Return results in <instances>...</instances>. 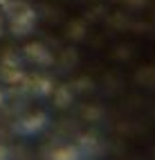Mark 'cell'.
<instances>
[{"label":"cell","mask_w":155,"mask_h":160,"mask_svg":"<svg viewBox=\"0 0 155 160\" xmlns=\"http://www.w3.org/2000/svg\"><path fill=\"white\" fill-rule=\"evenodd\" d=\"M0 34H2V20H0Z\"/></svg>","instance_id":"obj_7"},{"label":"cell","mask_w":155,"mask_h":160,"mask_svg":"<svg viewBox=\"0 0 155 160\" xmlns=\"http://www.w3.org/2000/svg\"><path fill=\"white\" fill-rule=\"evenodd\" d=\"M5 9H9V27L16 36H27L29 32L36 27V12L25 2H7L2 5Z\"/></svg>","instance_id":"obj_1"},{"label":"cell","mask_w":155,"mask_h":160,"mask_svg":"<svg viewBox=\"0 0 155 160\" xmlns=\"http://www.w3.org/2000/svg\"><path fill=\"white\" fill-rule=\"evenodd\" d=\"M5 2H7V0H0V7H2V5H5Z\"/></svg>","instance_id":"obj_8"},{"label":"cell","mask_w":155,"mask_h":160,"mask_svg":"<svg viewBox=\"0 0 155 160\" xmlns=\"http://www.w3.org/2000/svg\"><path fill=\"white\" fill-rule=\"evenodd\" d=\"M25 54L32 59L34 63H38V66H47V63H52V54L40 45V43H32L25 48Z\"/></svg>","instance_id":"obj_3"},{"label":"cell","mask_w":155,"mask_h":160,"mask_svg":"<svg viewBox=\"0 0 155 160\" xmlns=\"http://www.w3.org/2000/svg\"><path fill=\"white\" fill-rule=\"evenodd\" d=\"M2 104H5V92L0 90V106H2Z\"/></svg>","instance_id":"obj_6"},{"label":"cell","mask_w":155,"mask_h":160,"mask_svg":"<svg viewBox=\"0 0 155 160\" xmlns=\"http://www.w3.org/2000/svg\"><path fill=\"white\" fill-rule=\"evenodd\" d=\"M45 124H47L45 113H36V115H29V117H25V120H20V124L16 126V129L23 135H32V133H38L40 129H45Z\"/></svg>","instance_id":"obj_2"},{"label":"cell","mask_w":155,"mask_h":160,"mask_svg":"<svg viewBox=\"0 0 155 160\" xmlns=\"http://www.w3.org/2000/svg\"><path fill=\"white\" fill-rule=\"evenodd\" d=\"M32 90L36 95H40V97H45V95H49L52 90H54V86H52V81H47V79H36L34 86H32Z\"/></svg>","instance_id":"obj_5"},{"label":"cell","mask_w":155,"mask_h":160,"mask_svg":"<svg viewBox=\"0 0 155 160\" xmlns=\"http://www.w3.org/2000/svg\"><path fill=\"white\" fill-rule=\"evenodd\" d=\"M52 160H83V151L79 147H61L52 153Z\"/></svg>","instance_id":"obj_4"}]
</instances>
